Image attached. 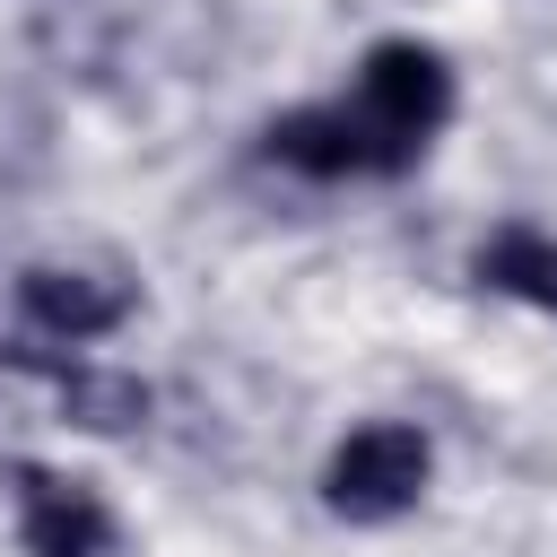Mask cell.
<instances>
[{
  "instance_id": "cell-5",
  "label": "cell",
  "mask_w": 557,
  "mask_h": 557,
  "mask_svg": "<svg viewBox=\"0 0 557 557\" xmlns=\"http://www.w3.org/2000/svg\"><path fill=\"white\" fill-rule=\"evenodd\" d=\"M17 305H26V322L52 331V339H104V331L131 313V287H122V278H96V270H52V261H35V270L17 278Z\"/></svg>"
},
{
  "instance_id": "cell-6",
  "label": "cell",
  "mask_w": 557,
  "mask_h": 557,
  "mask_svg": "<svg viewBox=\"0 0 557 557\" xmlns=\"http://www.w3.org/2000/svg\"><path fill=\"white\" fill-rule=\"evenodd\" d=\"M479 278H487L496 296H522V305L557 313V235H540V226H496V235L479 244Z\"/></svg>"
},
{
  "instance_id": "cell-2",
  "label": "cell",
  "mask_w": 557,
  "mask_h": 557,
  "mask_svg": "<svg viewBox=\"0 0 557 557\" xmlns=\"http://www.w3.org/2000/svg\"><path fill=\"white\" fill-rule=\"evenodd\" d=\"M426 496V435L400 426V418H374L357 426L331 461H322V505L339 522H392Z\"/></svg>"
},
{
  "instance_id": "cell-4",
  "label": "cell",
  "mask_w": 557,
  "mask_h": 557,
  "mask_svg": "<svg viewBox=\"0 0 557 557\" xmlns=\"http://www.w3.org/2000/svg\"><path fill=\"white\" fill-rule=\"evenodd\" d=\"M0 357H9V366H44V374L61 383V409H70V426H87V435H131V426L148 418V383H139V374L78 366V357H61V348H35V339H9Z\"/></svg>"
},
{
  "instance_id": "cell-1",
  "label": "cell",
  "mask_w": 557,
  "mask_h": 557,
  "mask_svg": "<svg viewBox=\"0 0 557 557\" xmlns=\"http://www.w3.org/2000/svg\"><path fill=\"white\" fill-rule=\"evenodd\" d=\"M444 122H453V70H444V52L435 44H374L366 70H357V96L278 113L261 131V157L270 165H296L313 183H339V174H409L418 148Z\"/></svg>"
},
{
  "instance_id": "cell-3",
  "label": "cell",
  "mask_w": 557,
  "mask_h": 557,
  "mask_svg": "<svg viewBox=\"0 0 557 557\" xmlns=\"http://www.w3.org/2000/svg\"><path fill=\"white\" fill-rule=\"evenodd\" d=\"M17 540H26V557H104L113 513L96 487H78L61 470H17Z\"/></svg>"
}]
</instances>
